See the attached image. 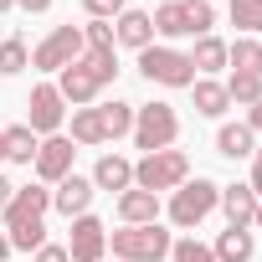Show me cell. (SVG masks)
Instances as JSON below:
<instances>
[{
  "label": "cell",
  "instance_id": "30",
  "mask_svg": "<svg viewBox=\"0 0 262 262\" xmlns=\"http://www.w3.org/2000/svg\"><path fill=\"white\" fill-rule=\"evenodd\" d=\"M170 262H216V252H211L206 242L185 236V242H170Z\"/></svg>",
  "mask_w": 262,
  "mask_h": 262
},
{
  "label": "cell",
  "instance_id": "6",
  "mask_svg": "<svg viewBox=\"0 0 262 262\" xmlns=\"http://www.w3.org/2000/svg\"><path fill=\"white\" fill-rule=\"evenodd\" d=\"M139 72H144L149 82H165V88H190V82H195L190 57L175 52V47H144V52H139Z\"/></svg>",
  "mask_w": 262,
  "mask_h": 262
},
{
  "label": "cell",
  "instance_id": "14",
  "mask_svg": "<svg viewBox=\"0 0 262 262\" xmlns=\"http://www.w3.org/2000/svg\"><path fill=\"white\" fill-rule=\"evenodd\" d=\"M118 216H123V226H149V221H160V195L128 185V190L118 195Z\"/></svg>",
  "mask_w": 262,
  "mask_h": 262
},
{
  "label": "cell",
  "instance_id": "8",
  "mask_svg": "<svg viewBox=\"0 0 262 262\" xmlns=\"http://www.w3.org/2000/svg\"><path fill=\"white\" fill-rule=\"evenodd\" d=\"M31 118H26V128H31V134H57V128H62V93H57V82H41V88H31Z\"/></svg>",
  "mask_w": 262,
  "mask_h": 262
},
{
  "label": "cell",
  "instance_id": "33",
  "mask_svg": "<svg viewBox=\"0 0 262 262\" xmlns=\"http://www.w3.org/2000/svg\"><path fill=\"white\" fill-rule=\"evenodd\" d=\"M247 185H252V195L262 201V149H252V180H247Z\"/></svg>",
  "mask_w": 262,
  "mask_h": 262
},
{
  "label": "cell",
  "instance_id": "5",
  "mask_svg": "<svg viewBox=\"0 0 262 262\" xmlns=\"http://www.w3.org/2000/svg\"><path fill=\"white\" fill-rule=\"evenodd\" d=\"M216 201H221V185L195 175V180H185V185L175 190V201H170V221L190 231V226H201V221L216 211Z\"/></svg>",
  "mask_w": 262,
  "mask_h": 262
},
{
  "label": "cell",
  "instance_id": "10",
  "mask_svg": "<svg viewBox=\"0 0 262 262\" xmlns=\"http://www.w3.org/2000/svg\"><path fill=\"white\" fill-rule=\"evenodd\" d=\"M57 93H62V103H77V108H88V103L103 93V77H98L93 67H82V57H77L72 67H62V82H57Z\"/></svg>",
  "mask_w": 262,
  "mask_h": 262
},
{
  "label": "cell",
  "instance_id": "34",
  "mask_svg": "<svg viewBox=\"0 0 262 262\" xmlns=\"http://www.w3.org/2000/svg\"><path fill=\"white\" fill-rule=\"evenodd\" d=\"M21 11H31V16H41V11H52V0H16Z\"/></svg>",
  "mask_w": 262,
  "mask_h": 262
},
{
  "label": "cell",
  "instance_id": "4",
  "mask_svg": "<svg viewBox=\"0 0 262 262\" xmlns=\"http://www.w3.org/2000/svg\"><path fill=\"white\" fill-rule=\"evenodd\" d=\"M175 134H180V118H175L170 103H144V108H134V144H139L144 155L170 149Z\"/></svg>",
  "mask_w": 262,
  "mask_h": 262
},
{
  "label": "cell",
  "instance_id": "11",
  "mask_svg": "<svg viewBox=\"0 0 262 262\" xmlns=\"http://www.w3.org/2000/svg\"><path fill=\"white\" fill-rule=\"evenodd\" d=\"M72 155H77V149H72V139L52 134V139H41V144H36V160H31V165H36V175H41V180H52V185H57L62 175H72Z\"/></svg>",
  "mask_w": 262,
  "mask_h": 262
},
{
  "label": "cell",
  "instance_id": "24",
  "mask_svg": "<svg viewBox=\"0 0 262 262\" xmlns=\"http://www.w3.org/2000/svg\"><path fill=\"white\" fill-rule=\"evenodd\" d=\"M98 113H103V134L108 139H123V134H134V103H98Z\"/></svg>",
  "mask_w": 262,
  "mask_h": 262
},
{
  "label": "cell",
  "instance_id": "35",
  "mask_svg": "<svg viewBox=\"0 0 262 262\" xmlns=\"http://www.w3.org/2000/svg\"><path fill=\"white\" fill-rule=\"evenodd\" d=\"M247 128H252V134H262V103H252V113H247Z\"/></svg>",
  "mask_w": 262,
  "mask_h": 262
},
{
  "label": "cell",
  "instance_id": "1",
  "mask_svg": "<svg viewBox=\"0 0 262 262\" xmlns=\"http://www.w3.org/2000/svg\"><path fill=\"white\" fill-rule=\"evenodd\" d=\"M149 21H155V36H211L216 11H211V0H170Z\"/></svg>",
  "mask_w": 262,
  "mask_h": 262
},
{
  "label": "cell",
  "instance_id": "31",
  "mask_svg": "<svg viewBox=\"0 0 262 262\" xmlns=\"http://www.w3.org/2000/svg\"><path fill=\"white\" fill-rule=\"evenodd\" d=\"M88 6V21H113V16H123V0H82Z\"/></svg>",
  "mask_w": 262,
  "mask_h": 262
},
{
  "label": "cell",
  "instance_id": "40",
  "mask_svg": "<svg viewBox=\"0 0 262 262\" xmlns=\"http://www.w3.org/2000/svg\"><path fill=\"white\" fill-rule=\"evenodd\" d=\"M0 160H6V144H0Z\"/></svg>",
  "mask_w": 262,
  "mask_h": 262
},
{
  "label": "cell",
  "instance_id": "21",
  "mask_svg": "<svg viewBox=\"0 0 262 262\" xmlns=\"http://www.w3.org/2000/svg\"><path fill=\"white\" fill-rule=\"evenodd\" d=\"M257 144H252V128L247 123H221V134H216V155L226 160H247Z\"/></svg>",
  "mask_w": 262,
  "mask_h": 262
},
{
  "label": "cell",
  "instance_id": "7",
  "mask_svg": "<svg viewBox=\"0 0 262 262\" xmlns=\"http://www.w3.org/2000/svg\"><path fill=\"white\" fill-rule=\"evenodd\" d=\"M82 52H88L82 26H57V31H52V36L31 52V67H41V72H62V67H72Z\"/></svg>",
  "mask_w": 262,
  "mask_h": 262
},
{
  "label": "cell",
  "instance_id": "36",
  "mask_svg": "<svg viewBox=\"0 0 262 262\" xmlns=\"http://www.w3.org/2000/svg\"><path fill=\"white\" fill-rule=\"evenodd\" d=\"M11 195H16V185H11L6 175H0V211H6V206H11Z\"/></svg>",
  "mask_w": 262,
  "mask_h": 262
},
{
  "label": "cell",
  "instance_id": "27",
  "mask_svg": "<svg viewBox=\"0 0 262 262\" xmlns=\"http://www.w3.org/2000/svg\"><path fill=\"white\" fill-rule=\"evenodd\" d=\"M26 62H31V52H26L21 36H6V41H0V72H6V77H16Z\"/></svg>",
  "mask_w": 262,
  "mask_h": 262
},
{
  "label": "cell",
  "instance_id": "3",
  "mask_svg": "<svg viewBox=\"0 0 262 262\" xmlns=\"http://www.w3.org/2000/svg\"><path fill=\"white\" fill-rule=\"evenodd\" d=\"M185 175H190V160L180 155V149H155V155H144L139 165H134V185L139 190H180L185 185Z\"/></svg>",
  "mask_w": 262,
  "mask_h": 262
},
{
  "label": "cell",
  "instance_id": "17",
  "mask_svg": "<svg viewBox=\"0 0 262 262\" xmlns=\"http://www.w3.org/2000/svg\"><path fill=\"white\" fill-rule=\"evenodd\" d=\"M216 206L226 211L231 226H252V216H257V195H252V185H221V201H216Z\"/></svg>",
  "mask_w": 262,
  "mask_h": 262
},
{
  "label": "cell",
  "instance_id": "18",
  "mask_svg": "<svg viewBox=\"0 0 262 262\" xmlns=\"http://www.w3.org/2000/svg\"><path fill=\"white\" fill-rule=\"evenodd\" d=\"M216 262H252V252H257V242H252V231L247 226H226L221 236H216Z\"/></svg>",
  "mask_w": 262,
  "mask_h": 262
},
{
  "label": "cell",
  "instance_id": "29",
  "mask_svg": "<svg viewBox=\"0 0 262 262\" xmlns=\"http://www.w3.org/2000/svg\"><path fill=\"white\" fill-rule=\"evenodd\" d=\"M6 236H11V247H21V252H36V247H47V226H41V221H26V226H11Z\"/></svg>",
  "mask_w": 262,
  "mask_h": 262
},
{
  "label": "cell",
  "instance_id": "12",
  "mask_svg": "<svg viewBox=\"0 0 262 262\" xmlns=\"http://www.w3.org/2000/svg\"><path fill=\"white\" fill-rule=\"evenodd\" d=\"M52 211V190H41V185H16V195H11V206H6V231L11 226H26V221H41Z\"/></svg>",
  "mask_w": 262,
  "mask_h": 262
},
{
  "label": "cell",
  "instance_id": "20",
  "mask_svg": "<svg viewBox=\"0 0 262 262\" xmlns=\"http://www.w3.org/2000/svg\"><path fill=\"white\" fill-rule=\"evenodd\" d=\"M226 67H236V72H247V77H262V41L236 36V41L226 47Z\"/></svg>",
  "mask_w": 262,
  "mask_h": 262
},
{
  "label": "cell",
  "instance_id": "38",
  "mask_svg": "<svg viewBox=\"0 0 262 262\" xmlns=\"http://www.w3.org/2000/svg\"><path fill=\"white\" fill-rule=\"evenodd\" d=\"M252 226H262V201H257V216H252Z\"/></svg>",
  "mask_w": 262,
  "mask_h": 262
},
{
  "label": "cell",
  "instance_id": "16",
  "mask_svg": "<svg viewBox=\"0 0 262 262\" xmlns=\"http://www.w3.org/2000/svg\"><path fill=\"white\" fill-rule=\"evenodd\" d=\"M128 185H134V165H128L123 155H103L98 160V170H93V190H128Z\"/></svg>",
  "mask_w": 262,
  "mask_h": 262
},
{
  "label": "cell",
  "instance_id": "32",
  "mask_svg": "<svg viewBox=\"0 0 262 262\" xmlns=\"http://www.w3.org/2000/svg\"><path fill=\"white\" fill-rule=\"evenodd\" d=\"M36 262H72V257H67V247H52L47 242V247H36Z\"/></svg>",
  "mask_w": 262,
  "mask_h": 262
},
{
  "label": "cell",
  "instance_id": "15",
  "mask_svg": "<svg viewBox=\"0 0 262 262\" xmlns=\"http://www.w3.org/2000/svg\"><path fill=\"white\" fill-rule=\"evenodd\" d=\"M113 41L144 52V47H155V21H149L144 11H123V16H118V26H113Z\"/></svg>",
  "mask_w": 262,
  "mask_h": 262
},
{
  "label": "cell",
  "instance_id": "26",
  "mask_svg": "<svg viewBox=\"0 0 262 262\" xmlns=\"http://www.w3.org/2000/svg\"><path fill=\"white\" fill-rule=\"evenodd\" d=\"M226 98L231 103H262V77H247V72H231V82H226Z\"/></svg>",
  "mask_w": 262,
  "mask_h": 262
},
{
  "label": "cell",
  "instance_id": "37",
  "mask_svg": "<svg viewBox=\"0 0 262 262\" xmlns=\"http://www.w3.org/2000/svg\"><path fill=\"white\" fill-rule=\"evenodd\" d=\"M6 252H11V236H6V231H0V262H6Z\"/></svg>",
  "mask_w": 262,
  "mask_h": 262
},
{
  "label": "cell",
  "instance_id": "9",
  "mask_svg": "<svg viewBox=\"0 0 262 262\" xmlns=\"http://www.w3.org/2000/svg\"><path fill=\"white\" fill-rule=\"evenodd\" d=\"M103 247H108V226H103L98 216H77V221H72L67 257H72V262H103Z\"/></svg>",
  "mask_w": 262,
  "mask_h": 262
},
{
  "label": "cell",
  "instance_id": "2",
  "mask_svg": "<svg viewBox=\"0 0 262 262\" xmlns=\"http://www.w3.org/2000/svg\"><path fill=\"white\" fill-rule=\"evenodd\" d=\"M113 257H118V262H165V257H170V231H165L160 221H149V226H123V231H113Z\"/></svg>",
  "mask_w": 262,
  "mask_h": 262
},
{
  "label": "cell",
  "instance_id": "39",
  "mask_svg": "<svg viewBox=\"0 0 262 262\" xmlns=\"http://www.w3.org/2000/svg\"><path fill=\"white\" fill-rule=\"evenodd\" d=\"M11 6H16V0H0V11H11Z\"/></svg>",
  "mask_w": 262,
  "mask_h": 262
},
{
  "label": "cell",
  "instance_id": "25",
  "mask_svg": "<svg viewBox=\"0 0 262 262\" xmlns=\"http://www.w3.org/2000/svg\"><path fill=\"white\" fill-rule=\"evenodd\" d=\"M190 67H195V72H221V67H226V41L201 36V41H195V52H190Z\"/></svg>",
  "mask_w": 262,
  "mask_h": 262
},
{
  "label": "cell",
  "instance_id": "28",
  "mask_svg": "<svg viewBox=\"0 0 262 262\" xmlns=\"http://www.w3.org/2000/svg\"><path fill=\"white\" fill-rule=\"evenodd\" d=\"M226 6H231V26L262 31V0H226Z\"/></svg>",
  "mask_w": 262,
  "mask_h": 262
},
{
  "label": "cell",
  "instance_id": "13",
  "mask_svg": "<svg viewBox=\"0 0 262 262\" xmlns=\"http://www.w3.org/2000/svg\"><path fill=\"white\" fill-rule=\"evenodd\" d=\"M52 206L72 221V216H88V206H93V180L88 175H62L57 180V190H52Z\"/></svg>",
  "mask_w": 262,
  "mask_h": 262
},
{
  "label": "cell",
  "instance_id": "22",
  "mask_svg": "<svg viewBox=\"0 0 262 262\" xmlns=\"http://www.w3.org/2000/svg\"><path fill=\"white\" fill-rule=\"evenodd\" d=\"M0 144H6V160H16V165H31L36 160V134H31V128L26 123H16V128H6V134H0Z\"/></svg>",
  "mask_w": 262,
  "mask_h": 262
},
{
  "label": "cell",
  "instance_id": "19",
  "mask_svg": "<svg viewBox=\"0 0 262 262\" xmlns=\"http://www.w3.org/2000/svg\"><path fill=\"white\" fill-rule=\"evenodd\" d=\"M190 93H195V113H206V118H221V113L231 108L226 82H216V77H195V82H190Z\"/></svg>",
  "mask_w": 262,
  "mask_h": 262
},
{
  "label": "cell",
  "instance_id": "23",
  "mask_svg": "<svg viewBox=\"0 0 262 262\" xmlns=\"http://www.w3.org/2000/svg\"><path fill=\"white\" fill-rule=\"evenodd\" d=\"M72 144H108L98 103H93V108H77V113H72Z\"/></svg>",
  "mask_w": 262,
  "mask_h": 262
}]
</instances>
